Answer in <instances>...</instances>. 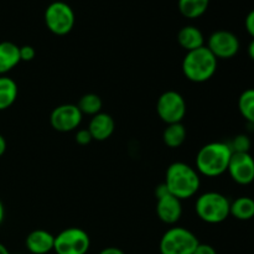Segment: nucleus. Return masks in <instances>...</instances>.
<instances>
[{"mask_svg": "<svg viewBox=\"0 0 254 254\" xmlns=\"http://www.w3.org/2000/svg\"><path fill=\"white\" fill-rule=\"evenodd\" d=\"M232 153H250L251 146H252V141H251L250 136L246 134H238L232 139L231 143H228Z\"/></svg>", "mask_w": 254, "mask_h": 254, "instance_id": "nucleus-23", "label": "nucleus"}, {"mask_svg": "<svg viewBox=\"0 0 254 254\" xmlns=\"http://www.w3.org/2000/svg\"><path fill=\"white\" fill-rule=\"evenodd\" d=\"M16 82L7 76H0V111L10 108L17 98Z\"/></svg>", "mask_w": 254, "mask_h": 254, "instance_id": "nucleus-17", "label": "nucleus"}, {"mask_svg": "<svg viewBox=\"0 0 254 254\" xmlns=\"http://www.w3.org/2000/svg\"><path fill=\"white\" fill-rule=\"evenodd\" d=\"M238 109L246 121L254 124V88L242 92L238 98Z\"/></svg>", "mask_w": 254, "mask_h": 254, "instance_id": "nucleus-22", "label": "nucleus"}, {"mask_svg": "<svg viewBox=\"0 0 254 254\" xmlns=\"http://www.w3.org/2000/svg\"><path fill=\"white\" fill-rule=\"evenodd\" d=\"M230 215L236 220L250 221L254 217V200L248 196H241L231 202Z\"/></svg>", "mask_w": 254, "mask_h": 254, "instance_id": "nucleus-18", "label": "nucleus"}, {"mask_svg": "<svg viewBox=\"0 0 254 254\" xmlns=\"http://www.w3.org/2000/svg\"><path fill=\"white\" fill-rule=\"evenodd\" d=\"M217 61L212 52L206 46L193 51L186 52L183 60L184 74L186 78L195 83H203L213 77L217 69Z\"/></svg>", "mask_w": 254, "mask_h": 254, "instance_id": "nucleus-3", "label": "nucleus"}, {"mask_svg": "<svg viewBox=\"0 0 254 254\" xmlns=\"http://www.w3.org/2000/svg\"><path fill=\"white\" fill-rule=\"evenodd\" d=\"M207 47L217 60H228L235 57L240 51V40L233 32L218 30L208 37Z\"/></svg>", "mask_w": 254, "mask_h": 254, "instance_id": "nucleus-9", "label": "nucleus"}, {"mask_svg": "<svg viewBox=\"0 0 254 254\" xmlns=\"http://www.w3.org/2000/svg\"><path fill=\"white\" fill-rule=\"evenodd\" d=\"M0 254H11V253L9 252V250H7L4 245H1V243H0Z\"/></svg>", "mask_w": 254, "mask_h": 254, "instance_id": "nucleus-32", "label": "nucleus"}, {"mask_svg": "<svg viewBox=\"0 0 254 254\" xmlns=\"http://www.w3.org/2000/svg\"><path fill=\"white\" fill-rule=\"evenodd\" d=\"M247 52H248V56H250V59L254 61V39L250 42V45H248Z\"/></svg>", "mask_w": 254, "mask_h": 254, "instance_id": "nucleus-30", "label": "nucleus"}, {"mask_svg": "<svg viewBox=\"0 0 254 254\" xmlns=\"http://www.w3.org/2000/svg\"><path fill=\"white\" fill-rule=\"evenodd\" d=\"M82 118L83 114L81 113L77 104H61L51 112L50 123L55 130L68 133L78 128Z\"/></svg>", "mask_w": 254, "mask_h": 254, "instance_id": "nucleus-10", "label": "nucleus"}, {"mask_svg": "<svg viewBox=\"0 0 254 254\" xmlns=\"http://www.w3.org/2000/svg\"><path fill=\"white\" fill-rule=\"evenodd\" d=\"M178 42L186 52H189L205 46V37L198 27L188 25L179 31Z\"/></svg>", "mask_w": 254, "mask_h": 254, "instance_id": "nucleus-16", "label": "nucleus"}, {"mask_svg": "<svg viewBox=\"0 0 254 254\" xmlns=\"http://www.w3.org/2000/svg\"><path fill=\"white\" fill-rule=\"evenodd\" d=\"M4 217H5V208H4V205H2L1 200H0V225H1L2 221H4Z\"/></svg>", "mask_w": 254, "mask_h": 254, "instance_id": "nucleus-31", "label": "nucleus"}, {"mask_svg": "<svg viewBox=\"0 0 254 254\" xmlns=\"http://www.w3.org/2000/svg\"><path fill=\"white\" fill-rule=\"evenodd\" d=\"M227 171L238 185H250L254 181V158L250 153H232Z\"/></svg>", "mask_w": 254, "mask_h": 254, "instance_id": "nucleus-11", "label": "nucleus"}, {"mask_svg": "<svg viewBox=\"0 0 254 254\" xmlns=\"http://www.w3.org/2000/svg\"><path fill=\"white\" fill-rule=\"evenodd\" d=\"M5 151H6V140H5L4 136L0 134V158L4 155Z\"/></svg>", "mask_w": 254, "mask_h": 254, "instance_id": "nucleus-29", "label": "nucleus"}, {"mask_svg": "<svg viewBox=\"0 0 254 254\" xmlns=\"http://www.w3.org/2000/svg\"><path fill=\"white\" fill-rule=\"evenodd\" d=\"M78 109L81 111V113L87 114V116H96V114L101 113L102 107H103V102L102 98L96 93H87L84 96L81 97V99L78 101L77 104Z\"/></svg>", "mask_w": 254, "mask_h": 254, "instance_id": "nucleus-21", "label": "nucleus"}, {"mask_svg": "<svg viewBox=\"0 0 254 254\" xmlns=\"http://www.w3.org/2000/svg\"><path fill=\"white\" fill-rule=\"evenodd\" d=\"M92 139L97 141H104L112 136L116 129V123L112 116L107 113H98L92 117L88 128Z\"/></svg>", "mask_w": 254, "mask_h": 254, "instance_id": "nucleus-14", "label": "nucleus"}, {"mask_svg": "<svg viewBox=\"0 0 254 254\" xmlns=\"http://www.w3.org/2000/svg\"><path fill=\"white\" fill-rule=\"evenodd\" d=\"M245 26L246 30H247L248 34L254 39V10L248 12V15L246 16V21H245Z\"/></svg>", "mask_w": 254, "mask_h": 254, "instance_id": "nucleus-27", "label": "nucleus"}, {"mask_svg": "<svg viewBox=\"0 0 254 254\" xmlns=\"http://www.w3.org/2000/svg\"><path fill=\"white\" fill-rule=\"evenodd\" d=\"M156 215L159 220L165 225H175L183 216V205L181 200L171 193L156 197Z\"/></svg>", "mask_w": 254, "mask_h": 254, "instance_id": "nucleus-12", "label": "nucleus"}, {"mask_svg": "<svg viewBox=\"0 0 254 254\" xmlns=\"http://www.w3.org/2000/svg\"><path fill=\"white\" fill-rule=\"evenodd\" d=\"M163 140L169 148L176 149L184 144L186 140V128L183 123L168 124L164 129Z\"/></svg>", "mask_w": 254, "mask_h": 254, "instance_id": "nucleus-19", "label": "nucleus"}, {"mask_svg": "<svg viewBox=\"0 0 254 254\" xmlns=\"http://www.w3.org/2000/svg\"><path fill=\"white\" fill-rule=\"evenodd\" d=\"M73 9L64 1H54L45 10V24L52 34L64 36L74 26Z\"/></svg>", "mask_w": 254, "mask_h": 254, "instance_id": "nucleus-6", "label": "nucleus"}, {"mask_svg": "<svg viewBox=\"0 0 254 254\" xmlns=\"http://www.w3.org/2000/svg\"><path fill=\"white\" fill-rule=\"evenodd\" d=\"M74 139H76V143L79 144V145H88L93 140L88 129H79V130H77Z\"/></svg>", "mask_w": 254, "mask_h": 254, "instance_id": "nucleus-24", "label": "nucleus"}, {"mask_svg": "<svg viewBox=\"0 0 254 254\" xmlns=\"http://www.w3.org/2000/svg\"><path fill=\"white\" fill-rule=\"evenodd\" d=\"M36 56V51L32 46L30 45H25V46L20 47V60L24 62H29L32 61Z\"/></svg>", "mask_w": 254, "mask_h": 254, "instance_id": "nucleus-25", "label": "nucleus"}, {"mask_svg": "<svg viewBox=\"0 0 254 254\" xmlns=\"http://www.w3.org/2000/svg\"><path fill=\"white\" fill-rule=\"evenodd\" d=\"M99 254H126L121 248L118 247H107L104 250H102Z\"/></svg>", "mask_w": 254, "mask_h": 254, "instance_id": "nucleus-28", "label": "nucleus"}, {"mask_svg": "<svg viewBox=\"0 0 254 254\" xmlns=\"http://www.w3.org/2000/svg\"><path fill=\"white\" fill-rule=\"evenodd\" d=\"M231 201L215 191L205 192L196 200L195 211L198 218L210 225H217L230 217Z\"/></svg>", "mask_w": 254, "mask_h": 254, "instance_id": "nucleus-4", "label": "nucleus"}, {"mask_svg": "<svg viewBox=\"0 0 254 254\" xmlns=\"http://www.w3.org/2000/svg\"><path fill=\"white\" fill-rule=\"evenodd\" d=\"M91 247L88 233L78 227H69L55 236L56 254H87Z\"/></svg>", "mask_w": 254, "mask_h": 254, "instance_id": "nucleus-7", "label": "nucleus"}, {"mask_svg": "<svg viewBox=\"0 0 254 254\" xmlns=\"http://www.w3.org/2000/svg\"><path fill=\"white\" fill-rule=\"evenodd\" d=\"M25 246L31 254H47L54 251L55 236L49 231L35 230L27 235Z\"/></svg>", "mask_w": 254, "mask_h": 254, "instance_id": "nucleus-13", "label": "nucleus"}, {"mask_svg": "<svg viewBox=\"0 0 254 254\" xmlns=\"http://www.w3.org/2000/svg\"><path fill=\"white\" fill-rule=\"evenodd\" d=\"M164 184L171 195L179 200H186L196 195L200 189V174L189 164L176 161L166 170Z\"/></svg>", "mask_w": 254, "mask_h": 254, "instance_id": "nucleus-1", "label": "nucleus"}, {"mask_svg": "<svg viewBox=\"0 0 254 254\" xmlns=\"http://www.w3.org/2000/svg\"><path fill=\"white\" fill-rule=\"evenodd\" d=\"M192 254H217V252H216V250L212 246L206 245V243H198L195 252Z\"/></svg>", "mask_w": 254, "mask_h": 254, "instance_id": "nucleus-26", "label": "nucleus"}, {"mask_svg": "<svg viewBox=\"0 0 254 254\" xmlns=\"http://www.w3.org/2000/svg\"><path fill=\"white\" fill-rule=\"evenodd\" d=\"M156 113L166 124L181 123L186 114V102L176 91H166L156 102Z\"/></svg>", "mask_w": 254, "mask_h": 254, "instance_id": "nucleus-8", "label": "nucleus"}, {"mask_svg": "<svg viewBox=\"0 0 254 254\" xmlns=\"http://www.w3.org/2000/svg\"><path fill=\"white\" fill-rule=\"evenodd\" d=\"M200 241L190 230L171 227L160 240L159 250L161 254H192Z\"/></svg>", "mask_w": 254, "mask_h": 254, "instance_id": "nucleus-5", "label": "nucleus"}, {"mask_svg": "<svg viewBox=\"0 0 254 254\" xmlns=\"http://www.w3.org/2000/svg\"><path fill=\"white\" fill-rule=\"evenodd\" d=\"M232 150L228 143L212 141L198 150L196 155V170L207 178H217L227 171Z\"/></svg>", "mask_w": 254, "mask_h": 254, "instance_id": "nucleus-2", "label": "nucleus"}, {"mask_svg": "<svg viewBox=\"0 0 254 254\" xmlns=\"http://www.w3.org/2000/svg\"><path fill=\"white\" fill-rule=\"evenodd\" d=\"M20 62V47L14 42H0V76H5Z\"/></svg>", "mask_w": 254, "mask_h": 254, "instance_id": "nucleus-15", "label": "nucleus"}, {"mask_svg": "<svg viewBox=\"0 0 254 254\" xmlns=\"http://www.w3.org/2000/svg\"><path fill=\"white\" fill-rule=\"evenodd\" d=\"M210 0H179V10L188 19H197L208 9Z\"/></svg>", "mask_w": 254, "mask_h": 254, "instance_id": "nucleus-20", "label": "nucleus"}]
</instances>
